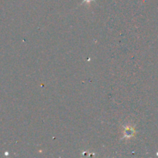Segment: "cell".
I'll list each match as a JSON object with an SVG mask.
<instances>
[{
  "mask_svg": "<svg viewBox=\"0 0 158 158\" xmlns=\"http://www.w3.org/2000/svg\"><path fill=\"white\" fill-rule=\"evenodd\" d=\"M86 1H87V2H89V1H91V0H86Z\"/></svg>",
  "mask_w": 158,
  "mask_h": 158,
  "instance_id": "cell-2",
  "label": "cell"
},
{
  "mask_svg": "<svg viewBox=\"0 0 158 158\" xmlns=\"http://www.w3.org/2000/svg\"><path fill=\"white\" fill-rule=\"evenodd\" d=\"M124 133H125V134H127V135L128 136V137H131V135H133V133H134V132H133V131H130V130L127 128V129L125 130Z\"/></svg>",
  "mask_w": 158,
  "mask_h": 158,
  "instance_id": "cell-1",
  "label": "cell"
}]
</instances>
